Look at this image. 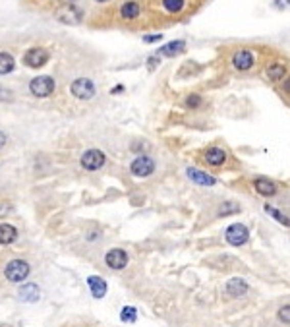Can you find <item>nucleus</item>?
Here are the masks:
<instances>
[{
  "instance_id": "ddd939ff",
  "label": "nucleus",
  "mask_w": 290,
  "mask_h": 327,
  "mask_svg": "<svg viewBox=\"0 0 290 327\" xmlns=\"http://www.w3.org/2000/svg\"><path fill=\"white\" fill-rule=\"evenodd\" d=\"M56 18L60 19L62 24H79L81 18H83V14H81V10L76 8L74 4H64V8H60L56 12Z\"/></svg>"
},
{
  "instance_id": "1a4fd4ad",
  "label": "nucleus",
  "mask_w": 290,
  "mask_h": 327,
  "mask_svg": "<svg viewBox=\"0 0 290 327\" xmlns=\"http://www.w3.org/2000/svg\"><path fill=\"white\" fill-rule=\"evenodd\" d=\"M128 261H130V256L122 248H113V250H108L105 254V264L110 269H115V271L124 269V267L128 266Z\"/></svg>"
},
{
  "instance_id": "f257e3e1",
  "label": "nucleus",
  "mask_w": 290,
  "mask_h": 327,
  "mask_svg": "<svg viewBox=\"0 0 290 327\" xmlns=\"http://www.w3.org/2000/svg\"><path fill=\"white\" fill-rule=\"evenodd\" d=\"M54 88H56V83L51 76H37L33 80L29 81V91H31V95H35L39 99H44V97H51L54 93Z\"/></svg>"
},
{
  "instance_id": "aec40b11",
  "label": "nucleus",
  "mask_w": 290,
  "mask_h": 327,
  "mask_svg": "<svg viewBox=\"0 0 290 327\" xmlns=\"http://www.w3.org/2000/svg\"><path fill=\"white\" fill-rule=\"evenodd\" d=\"M18 238V230L14 225H8V223H2L0 225V244L2 246H8L12 242H16Z\"/></svg>"
},
{
  "instance_id": "423d86ee",
  "label": "nucleus",
  "mask_w": 290,
  "mask_h": 327,
  "mask_svg": "<svg viewBox=\"0 0 290 327\" xmlns=\"http://www.w3.org/2000/svg\"><path fill=\"white\" fill-rule=\"evenodd\" d=\"M155 168H157V163L147 157V155H140L138 159L132 161V165H130V170H132L133 177H140V178H147L151 177L153 172H155Z\"/></svg>"
},
{
  "instance_id": "bb28decb",
  "label": "nucleus",
  "mask_w": 290,
  "mask_h": 327,
  "mask_svg": "<svg viewBox=\"0 0 290 327\" xmlns=\"http://www.w3.org/2000/svg\"><path fill=\"white\" fill-rule=\"evenodd\" d=\"M277 318H279V321H281V323H284V325H290V304H284V306H281V308H279V312H277Z\"/></svg>"
},
{
  "instance_id": "dca6fc26",
  "label": "nucleus",
  "mask_w": 290,
  "mask_h": 327,
  "mask_svg": "<svg viewBox=\"0 0 290 327\" xmlns=\"http://www.w3.org/2000/svg\"><path fill=\"white\" fill-rule=\"evenodd\" d=\"M18 296H19V300L33 304V302H37L41 298V289H39V285L35 283H26L18 289Z\"/></svg>"
},
{
  "instance_id": "f03ea898",
  "label": "nucleus",
  "mask_w": 290,
  "mask_h": 327,
  "mask_svg": "<svg viewBox=\"0 0 290 327\" xmlns=\"http://www.w3.org/2000/svg\"><path fill=\"white\" fill-rule=\"evenodd\" d=\"M31 273V267L27 261L24 259H12L6 269H4V275H6V279L12 281V283H21V281H26L27 277Z\"/></svg>"
},
{
  "instance_id": "39448f33",
  "label": "nucleus",
  "mask_w": 290,
  "mask_h": 327,
  "mask_svg": "<svg viewBox=\"0 0 290 327\" xmlns=\"http://www.w3.org/2000/svg\"><path fill=\"white\" fill-rule=\"evenodd\" d=\"M95 91H97L95 83L89 80V78H78V80L72 81V85H70V93L76 99H79V101H89V99H93Z\"/></svg>"
},
{
  "instance_id": "393cba45",
  "label": "nucleus",
  "mask_w": 290,
  "mask_h": 327,
  "mask_svg": "<svg viewBox=\"0 0 290 327\" xmlns=\"http://www.w3.org/2000/svg\"><path fill=\"white\" fill-rule=\"evenodd\" d=\"M184 106L188 111H197V108L203 106V97L199 93H190V95L184 99Z\"/></svg>"
},
{
  "instance_id": "6e6552de",
  "label": "nucleus",
  "mask_w": 290,
  "mask_h": 327,
  "mask_svg": "<svg viewBox=\"0 0 290 327\" xmlns=\"http://www.w3.org/2000/svg\"><path fill=\"white\" fill-rule=\"evenodd\" d=\"M229 159V153L225 147H219V145H211L203 151V161L213 168H220Z\"/></svg>"
},
{
  "instance_id": "9b49d317",
  "label": "nucleus",
  "mask_w": 290,
  "mask_h": 327,
  "mask_svg": "<svg viewBox=\"0 0 290 327\" xmlns=\"http://www.w3.org/2000/svg\"><path fill=\"white\" fill-rule=\"evenodd\" d=\"M252 186H254L255 192L259 195H263V198H275L277 192H279L277 182L267 177H255L254 180H252Z\"/></svg>"
},
{
  "instance_id": "a211bd4d",
  "label": "nucleus",
  "mask_w": 290,
  "mask_h": 327,
  "mask_svg": "<svg viewBox=\"0 0 290 327\" xmlns=\"http://www.w3.org/2000/svg\"><path fill=\"white\" fill-rule=\"evenodd\" d=\"M186 51V41H170V43L163 45L161 49L157 51V56H165V58H172V56H178L180 53H184Z\"/></svg>"
},
{
  "instance_id": "6ab92c4d",
  "label": "nucleus",
  "mask_w": 290,
  "mask_h": 327,
  "mask_svg": "<svg viewBox=\"0 0 290 327\" xmlns=\"http://www.w3.org/2000/svg\"><path fill=\"white\" fill-rule=\"evenodd\" d=\"M141 14L140 4L136 0H126L122 6H120V18L126 19V21H132V19H138Z\"/></svg>"
},
{
  "instance_id": "7ed1b4c3",
  "label": "nucleus",
  "mask_w": 290,
  "mask_h": 327,
  "mask_svg": "<svg viewBox=\"0 0 290 327\" xmlns=\"http://www.w3.org/2000/svg\"><path fill=\"white\" fill-rule=\"evenodd\" d=\"M225 240L229 242L230 246H244L250 240V230H248L246 225L234 223V225L227 227V230H225Z\"/></svg>"
},
{
  "instance_id": "2eb2a0df",
  "label": "nucleus",
  "mask_w": 290,
  "mask_h": 327,
  "mask_svg": "<svg viewBox=\"0 0 290 327\" xmlns=\"http://www.w3.org/2000/svg\"><path fill=\"white\" fill-rule=\"evenodd\" d=\"M248 283L244 279H240V277H232L229 283L225 285V291L229 294L230 298H240V296H244L248 292Z\"/></svg>"
},
{
  "instance_id": "4be33fe9",
  "label": "nucleus",
  "mask_w": 290,
  "mask_h": 327,
  "mask_svg": "<svg viewBox=\"0 0 290 327\" xmlns=\"http://www.w3.org/2000/svg\"><path fill=\"white\" fill-rule=\"evenodd\" d=\"M240 209H242V205L238 204V202H234V200H227L225 204L219 205V209H217V217H229V215H236V213H240Z\"/></svg>"
},
{
  "instance_id": "c85d7f7f",
  "label": "nucleus",
  "mask_w": 290,
  "mask_h": 327,
  "mask_svg": "<svg viewBox=\"0 0 290 327\" xmlns=\"http://www.w3.org/2000/svg\"><path fill=\"white\" fill-rule=\"evenodd\" d=\"M281 91L282 95H286V97H290V74L284 78V80L281 81Z\"/></svg>"
},
{
  "instance_id": "c9c22d12",
  "label": "nucleus",
  "mask_w": 290,
  "mask_h": 327,
  "mask_svg": "<svg viewBox=\"0 0 290 327\" xmlns=\"http://www.w3.org/2000/svg\"><path fill=\"white\" fill-rule=\"evenodd\" d=\"M0 327H8V325H0Z\"/></svg>"
},
{
  "instance_id": "9d476101",
  "label": "nucleus",
  "mask_w": 290,
  "mask_h": 327,
  "mask_svg": "<svg viewBox=\"0 0 290 327\" xmlns=\"http://www.w3.org/2000/svg\"><path fill=\"white\" fill-rule=\"evenodd\" d=\"M49 58H51V54L47 53L43 47H33V49H29L24 54V62L29 68H43L44 64L49 62Z\"/></svg>"
},
{
  "instance_id": "a878e982",
  "label": "nucleus",
  "mask_w": 290,
  "mask_h": 327,
  "mask_svg": "<svg viewBox=\"0 0 290 327\" xmlns=\"http://www.w3.org/2000/svg\"><path fill=\"white\" fill-rule=\"evenodd\" d=\"M120 319H122L124 323H133L138 319V310L133 308V306H124L122 312H120Z\"/></svg>"
},
{
  "instance_id": "b1692460",
  "label": "nucleus",
  "mask_w": 290,
  "mask_h": 327,
  "mask_svg": "<svg viewBox=\"0 0 290 327\" xmlns=\"http://www.w3.org/2000/svg\"><path fill=\"white\" fill-rule=\"evenodd\" d=\"M16 68V60L14 56L8 53H0V76H6Z\"/></svg>"
},
{
  "instance_id": "412c9836",
  "label": "nucleus",
  "mask_w": 290,
  "mask_h": 327,
  "mask_svg": "<svg viewBox=\"0 0 290 327\" xmlns=\"http://www.w3.org/2000/svg\"><path fill=\"white\" fill-rule=\"evenodd\" d=\"M265 213L269 215V217H273L275 221H279L282 225V227H286V229H290V217L286 215V213H282L281 209H277V207H273V205L265 204L263 205Z\"/></svg>"
},
{
  "instance_id": "f704fd0d",
  "label": "nucleus",
  "mask_w": 290,
  "mask_h": 327,
  "mask_svg": "<svg viewBox=\"0 0 290 327\" xmlns=\"http://www.w3.org/2000/svg\"><path fill=\"white\" fill-rule=\"evenodd\" d=\"M95 2H108V0H95Z\"/></svg>"
},
{
  "instance_id": "4468645a",
  "label": "nucleus",
  "mask_w": 290,
  "mask_h": 327,
  "mask_svg": "<svg viewBox=\"0 0 290 327\" xmlns=\"http://www.w3.org/2000/svg\"><path fill=\"white\" fill-rule=\"evenodd\" d=\"M186 177L190 178L193 184H197V186H215L217 184V178L215 177H211L209 172H203V170L193 168V167L186 168Z\"/></svg>"
},
{
  "instance_id": "473e14b6",
  "label": "nucleus",
  "mask_w": 290,
  "mask_h": 327,
  "mask_svg": "<svg viewBox=\"0 0 290 327\" xmlns=\"http://www.w3.org/2000/svg\"><path fill=\"white\" fill-rule=\"evenodd\" d=\"M122 91H124V88H122V85H118V88H115L113 91H110V93L115 95V93H122Z\"/></svg>"
},
{
  "instance_id": "c756f323",
  "label": "nucleus",
  "mask_w": 290,
  "mask_h": 327,
  "mask_svg": "<svg viewBox=\"0 0 290 327\" xmlns=\"http://www.w3.org/2000/svg\"><path fill=\"white\" fill-rule=\"evenodd\" d=\"M157 64H159V56H157V54L147 58V66H149V70H155V68H157Z\"/></svg>"
},
{
  "instance_id": "20e7f679",
  "label": "nucleus",
  "mask_w": 290,
  "mask_h": 327,
  "mask_svg": "<svg viewBox=\"0 0 290 327\" xmlns=\"http://www.w3.org/2000/svg\"><path fill=\"white\" fill-rule=\"evenodd\" d=\"M230 64L236 72H250L255 66V54L250 49H238L234 51Z\"/></svg>"
},
{
  "instance_id": "72a5a7b5",
  "label": "nucleus",
  "mask_w": 290,
  "mask_h": 327,
  "mask_svg": "<svg viewBox=\"0 0 290 327\" xmlns=\"http://www.w3.org/2000/svg\"><path fill=\"white\" fill-rule=\"evenodd\" d=\"M62 2H64V4H74L76 0H62Z\"/></svg>"
},
{
  "instance_id": "2f4dec72",
  "label": "nucleus",
  "mask_w": 290,
  "mask_h": 327,
  "mask_svg": "<svg viewBox=\"0 0 290 327\" xmlns=\"http://www.w3.org/2000/svg\"><path fill=\"white\" fill-rule=\"evenodd\" d=\"M6 142H8V138H6V134L0 130V147H4L6 145Z\"/></svg>"
},
{
  "instance_id": "5701e85b",
  "label": "nucleus",
  "mask_w": 290,
  "mask_h": 327,
  "mask_svg": "<svg viewBox=\"0 0 290 327\" xmlns=\"http://www.w3.org/2000/svg\"><path fill=\"white\" fill-rule=\"evenodd\" d=\"M161 6L167 14H182L186 8V0H161Z\"/></svg>"
},
{
  "instance_id": "f8f14e48",
  "label": "nucleus",
  "mask_w": 290,
  "mask_h": 327,
  "mask_svg": "<svg viewBox=\"0 0 290 327\" xmlns=\"http://www.w3.org/2000/svg\"><path fill=\"white\" fill-rule=\"evenodd\" d=\"M288 76V66L284 62H269L265 66V78L271 83H281Z\"/></svg>"
},
{
  "instance_id": "f3484780",
  "label": "nucleus",
  "mask_w": 290,
  "mask_h": 327,
  "mask_svg": "<svg viewBox=\"0 0 290 327\" xmlns=\"http://www.w3.org/2000/svg\"><path fill=\"white\" fill-rule=\"evenodd\" d=\"M87 287L91 294H93V298H105L106 291H108V285L103 277H99V275H91L87 277Z\"/></svg>"
},
{
  "instance_id": "cd10ccee",
  "label": "nucleus",
  "mask_w": 290,
  "mask_h": 327,
  "mask_svg": "<svg viewBox=\"0 0 290 327\" xmlns=\"http://www.w3.org/2000/svg\"><path fill=\"white\" fill-rule=\"evenodd\" d=\"M10 101H14V93L8 88L0 85V103H10Z\"/></svg>"
},
{
  "instance_id": "0eeeda50",
  "label": "nucleus",
  "mask_w": 290,
  "mask_h": 327,
  "mask_svg": "<svg viewBox=\"0 0 290 327\" xmlns=\"http://www.w3.org/2000/svg\"><path fill=\"white\" fill-rule=\"evenodd\" d=\"M105 161H106L105 153H103L101 149H87L83 155H81L79 163H81V167L85 168V170L95 172V170H99V168H103Z\"/></svg>"
},
{
  "instance_id": "7c9ffc66",
  "label": "nucleus",
  "mask_w": 290,
  "mask_h": 327,
  "mask_svg": "<svg viewBox=\"0 0 290 327\" xmlns=\"http://www.w3.org/2000/svg\"><path fill=\"white\" fill-rule=\"evenodd\" d=\"M163 39V35L159 33V35H145L143 37V43H155V41H161Z\"/></svg>"
}]
</instances>
